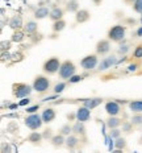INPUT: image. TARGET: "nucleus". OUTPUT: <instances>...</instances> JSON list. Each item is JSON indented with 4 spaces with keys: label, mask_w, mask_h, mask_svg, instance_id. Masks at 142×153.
<instances>
[{
    "label": "nucleus",
    "mask_w": 142,
    "mask_h": 153,
    "mask_svg": "<svg viewBox=\"0 0 142 153\" xmlns=\"http://www.w3.org/2000/svg\"><path fill=\"white\" fill-rule=\"evenodd\" d=\"M41 116H42L43 123H45V124H50V123H53V122H54V120H55L57 112H55V110H54V108H52V107H47V108H45V110L42 111V114H41Z\"/></svg>",
    "instance_id": "13"
},
{
    "label": "nucleus",
    "mask_w": 142,
    "mask_h": 153,
    "mask_svg": "<svg viewBox=\"0 0 142 153\" xmlns=\"http://www.w3.org/2000/svg\"><path fill=\"white\" fill-rule=\"evenodd\" d=\"M61 59L58 57H50L49 59H46L45 62L42 63V71L47 75H54V74H58L59 69H61Z\"/></svg>",
    "instance_id": "4"
},
{
    "label": "nucleus",
    "mask_w": 142,
    "mask_h": 153,
    "mask_svg": "<svg viewBox=\"0 0 142 153\" xmlns=\"http://www.w3.org/2000/svg\"><path fill=\"white\" fill-rule=\"evenodd\" d=\"M126 145H128V143H126V139L125 137H118V139H116L115 140V146H116V149H124L126 148Z\"/></svg>",
    "instance_id": "31"
},
{
    "label": "nucleus",
    "mask_w": 142,
    "mask_h": 153,
    "mask_svg": "<svg viewBox=\"0 0 142 153\" xmlns=\"http://www.w3.org/2000/svg\"><path fill=\"white\" fill-rule=\"evenodd\" d=\"M79 9H80V5H79L78 0H67V3H66V11L67 12L77 13Z\"/></svg>",
    "instance_id": "24"
},
{
    "label": "nucleus",
    "mask_w": 142,
    "mask_h": 153,
    "mask_svg": "<svg viewBox=\"0 0 142 153\" xmlns=\"http://www.w3.org/2000/svg\"><path fill=\"white\" fill-rule=\"evenodd\" d=\"M33 91V87L24 82H16L12 85V95L16 99H24V98H29V95Z\"/></svg>",
    "instance_id": "3"
},
{
    "label": "nucleus",
    "mask_w": 142,
    "mask_h": 153,
    "mask_svg": "<svg viewBox=\"0 0 142 153\" xmlns=\"http://www.w3.org/2000/svg\"><path fill=\"white\" fill-rule=\"evenodd\" d=\"M77 120L78 122H82V123H87L91 120V110L84 106H80L77 110Z\"/></svg>",
    "instance_id": "11"
},
{
    "label": "nucleus",
    "mask_w": 142,
    "mask_h": 153,
    "mask_svg": "<svg viewBox=\"0 0 142 153\" xmlns=\"http://www.w3.org/2000/svg\"><path fill=\"white\" fill-rule=\"evenodd\" d=\"M11 42L12 41H1V52L4 53L5 50L11 49Z\"/></svg>",
    "instance_id": "40"
},
{
    "label": "nucleus",
    "mask_w": 142,
    "mask_h": 153,
    "mask_svg": "<svg viewBox=\"0 0 142 153\" xmlns=\"http://www.w3.org/2000/svg\"><path fill=\"white\" fill-rule=\"evenodd\" d=\"M117 52H118V54H121V56H125V54L129 52V45H126V44H124V41H122V44L118 46Z\"/></svg>",
    "instance_id": "34"
},
{
    "label": "nucleus",
    "mask_w": 142,
    "mask_h": 153,
    "mask_svg": "<svg viewBox=\"0 0 142 153\" xmlns=\"http://www.w3.org/2000/svg\"><path fill=\"white\" fill-rule=\"evenodd\" d=\"M133 58H137V59L142 58V44H140V45L135 46V49L133 52Z\"/></svg>",
    "instance_id": "33"
},
{
    "label": "nucleus",
    "mask_w": 142,
    "mask_h": 153,
    "mask_svg": "<svg viewBox=\"0 0 142 153\" xmlns=\"http://www.w3.org/2000/svg\"><path fill=\"white\" fill-rule=\"evenodd\" d=\"M40 110V104H34V106H32V107H26L25 108V112L26 114H36V111H38Z\"/></svg>",
    "instance_id": "38"
},
{
    "label": "nucleus",
    "mask_w": 142,
    "mask_h": 153,
    "mask_svg": "<svg viewBox=\"0 0 142 153\" xmlns=\"http://www.w3.org/2000/svg\"><path fill=\"white\" fill-rule=\"evenodd\" d=\"M125 34H126V27L122 24H116L113 27H110L107 33V38L110 42H122L125 40Z\"/></svg>",
    "instance_id": "1"
},
{
    "label": "nucleus",
    "mask_w": 142,
    "mask_h": 153,
    "mask_svg": "<svg viewBox=\"0 0 142 153\" xmlns=\"http://www.w3.org/2000/svg\"><path fill=\"white\" fill-rule=\"evenodd\" d=\"M50 86H52V81L49 79V76H46L43 74L36 75L33 79V83H32L33 90L36 92H38V94H45V92H47Z\"/></svg>",
    "instance_id": "2"
},
{
    "label": "nucleus",
    "mask_w": 142,
    "mask_h": 153,
    "mask_svg": "<svg viewBox=\"0 0 142 153\" xmlns=\"http://www.w3.org/2000/svg\"><path fill=\"white\" fill-rule=\"evenodd\" d=\"M110 52V41L108 38H102L96 42V46H95V53L97 56H107Z\"/></svg>",
    "instance_id": "8"
},
{
    "label": "nucleus",
    "mask_w": 142,
    "mask_h": 153,
    "mask_svg": "<svg viewBox=\"0 0 142 153\" xmlns=\"http://www.w3.org/2000/svg\"><path fill=\"white\" fill-rule=\"evenodd\" d=\"M137 68H138L137 63H132V65L128 66V70H129V71H135V70H137Z\"/></svg>",
    "instance_id": "43"
},
{
    "label": "nucleus",
    "mask_w": 142,
    "mask_h": 153,
    "mask_svg": "<svg viewBox=\"0 0 142 153\" xmlns=\"http://www.w3.org/2000/svg\"><path fill=\"white\" fill-rule=\"evenodd\" d=\"M92 3H93L95 5H100L103 3V0H92Z\"/></svg>",
    "instance_id": "46"
},
{
    "label": "nucleus",
    "mask_w": 142,
    "mask_h": 153,
    "mask_svg": "<svg viewBox=\"0 0 142 153\" xmlns=\"http://www.w3.org/2000/svg\"><path fill=\"white\" fill-rule=\"evenodd\" d=\"M132 8H133L134 12H137V13L142 15V0H135L134 4L132 5Z\"/></svg>",
    "instance_id": "32"
},
{
    "label": "nucleus",
    "mask_w": 142,
    "mask_h": 153,
    "mask_svg": "<svg viewBox=\"0 0 142 153\" xmlns=\"http://www.w3.org/2000/svg\"><path fill=\"white\" fill-rule=\"evenodd\" d=\"M68 83L67 82H65V81H61V82H58L55 86H54V88H53V92H54L55 95H58V94H61V92L65 91V88H66V86H67Z\"/></svg>",
    "instance_id": "28"
},
{
    "label": "nucleus",
    "mask_w": 142,
    "mask_h": 153,
    "mask_svg": "<svg viewBox=\"0 0 142 153\" xmlns=\"http://www.w3.org/2000/svg\"><path fill=\"white\" fill-rule=\"evenodd\" d=\"M23 30L25 32V34L28 36H32V34H36L37 30H38V24H37L36 20H28L26 23L24 24Z\"/></svg>",
    "instance_id": "15"
},
{
    "label": "nucleus",
    "mask_w": 142,
    "mask_h": 153,
    "mask_svg": "<svg viewBox=\"0 0 142 153\" xmlns=\"http://www.w3.org/2000/svg\"><path fill=\"white\" fill-rule=\"evenodd\" d=\"M80 66L83 70H87V71H91V70L96 69L99 66V56L96 53L92 54H87L86 57L80 59Z\"/></svg>",
    "instance_id": "7"
},
{
    "label": "nucleus",
    "mask_w": 142,
    "mask_h": 153,
    "mask_svg": "<svg viewBox=\"0 0 142 153\" xmlns=\"http://www.w3.org/2000/svg\"><path fill=\"white\" fill-rule=\"evenodd\" d=\"M66 21L63 20H58V21H54V23H53V25H52V30L54 32V33H59V32H62L63 29H65L66 28Z\"/></svg>",
    "instance_id": "27"
},
{
    "label": "nucleus",
    "mask_w": 142,
    "mask_h": 153,
    "mask_svg": "<svg viewBox=\"0 0 142 153\" xmlns=\"http://www.w3.org/2000/svg\"><path fill=\"white\" fill-rule=\"evenodd\" d=\"M133 124L130 122H124L122 123V132H126V133H130L132 132V128H133Z\"/></svg>",
    "instance_id": "35"
},
{
    "label": "nucleus",
    "mask_w": 142,
    "mask_h": 153,
    "mask_svg": "<svg viewBox=\"0 0 142 153\" xmlns=\"http://www.w3.org/2000/svg\"><path fill=\"white\" fill-rule=\"evenodd\" d=\"M140 23H141V25H142V15H141V17H140Z\"/></svg>",
    "instance_id": "50"
},
{
    "label": "nucleus",
    "mask_w": 142,
    "mask_h": 153,
    "mask_svg": "<svg viewBox=\"0 0 142 153\" xmlns=\"http://www.w3.org/2000/svg\"><path fill=\"white\" fill-rule=\"evenodd\" d=\"M137 37H142V27H140L137 29Z\"/></svg>",
    "instance_id": "45"
},
{
    "label": "nucleus",
    "mask_w": 142,
    "mask_h": 153,
    "mask_svg": "<svg viewBox=\"0 0 142 153\" xmlns=\"http://www.w3.org/2000/svg\"><path fill=\"white\" fill-rule=\"evenodd\" d=\"M104 102L103 98H87V99H83V106L90 108V110H93V108L99 107L100 104H102Z\"/></svg>",
    "instance_id": "16"
},
{
    "label": "nucleus",
    "mask_w": 142,
    "mask_h": 153,
    "mask_svg": "<svg viewBox=\"0 0 142 153\" xmlns=\"http://www.w3.org/2000/svg\"><path fill=\"white\" fill-rule=\"evenodd\" d=\"M1 153H11V145L3 144V146H1Z\"/></svg>",
    "instance_id": "41"
},
{
    "label": "nucleus",
    "mask_w": 142,
    "mask_h": 153,
    "mask_svg": "<svg viewBox=\"0 0 142 153\" xmlns=\"http://www.w3.org/2000/svg\"><path fill=\"white\" fill-rule=\"evenodd\" d=\"M140 144L142 145V136H141V139H140Z\"/></svg>",
    "instance_id": "51"
},
{
    "label": "nucleus",
    "mask_w": 142,
    "mask_h": 153,
    "mask_svg": "<svg viewBox=\"0 0 142 153\" xmlns=\"http://www.w3.org/2000/svg\"><path fill=\"white\" fill-rule=\"evenodd\" d=\"M86 126H84V123L82 122H75L74 126H72V133H74L75 136H80V137H83V136H86Z\"/></svg>",
    "instance_id": "18"
},
{
    "label": "nucleus",
    "mask_w": 142,
    "mask_h": 153,
    "mask_svg": "<svg viewBox=\"0 0 142 153\" xmlns=\"http://www.w3.org/2000/svg\"><path fill=\"white\" fill-rule=\"evenodd\" d=\"M134 1H135V0H124L125 4H132V5L134 4Z\"/></svg>",
    "instance_id": "47"
},
{
    "label": "nucleus",
    "mask_w": 142,
    "mask_h": 153,
    "mask_svg": "<svg viewBox=\"0 0 142 153\" xmlns=\"http://www.w3.org/2000/svg\"><path fill=\"white\" fill-rule=\"evenodd\" d=\"M24 124L26 128H29L30 131H37L42 127L43 124V120H42V116L38 114H30L28 116L24 117Z\"/></svg>",
    "instance_id": "6"
},
{
    "label": "nucleus",
    "mask_w": 142,
    "mask_h": 153,
    "mask_svg": "<svg viewBox=\"0 0 142 153\" xmlns=\"http://www.w3.org/2000/svg\"><path fill=\"white\" fill-rule=\"evenodd\" d=\"M112 153H124L122 149H115V151H112Z\"/></svg>",
    "instance_id": "49"
},
{
    "label": "nucleus",
    "mask_w": 142,
    "mask_h": 153,
    "mask_svg": "<svg viewBox=\"0 0 142 153\" xmlns=\"http://www.w3.org/2000/svg\"><path fill=\"white\" fill-rule=\"evenodd\" d=\"M78 144H79V139H78V136L74 135V133L66 137V144L65 145H66V148H67L68 151H72V149H75L78 146Z\"/></svg>",
    "instance_id": "22"
},
{
    "label": "nucleus",
    "mask_w": 142,
    "mask_h": 153,
    "mask_svg": "<svg viewBox=\"0 0 142 153\" xmlns=\"http://www.w3.org/2000/svg\"><path fill=\"white\" fill-rule=\"evenodd\" d=\"M77 74V66H75V63L70 61V59H65V61L62 62L61 65V69H59L58 71V76L61 79H70L71 76H74Z\"/></svg>",
    "instance_id": "5"
},
{
    "label": "nucleus",
    "mask_w": 142,
    "mask_h": 153,
    "mask_svg": "<svg viewBox=\"0 0 142 153\" xmlns=\"http://www.w3.org/2000/svg\"><path fill=\"white\" fill-rule=\"evenodd\" d=\"M65 11L66 9H63L61 7H53L52 9H50L49 19L53 20V23H54V21H58V20H62L63 16H65Z\"/></svg>",
    "instance_id": "17"
},
{
    "label": "nucleus",
    "mask_w": 142,
    "mask_h": 153,
    "mask_svg": "<svg viewBox=\"0 0 142 153\" xmlns=\"http://www.w3.org/2000/svg\"><path fill=\"white\" fill-rule=\"evenodd\" d=\"M53 131H52V128H46L45 131H43V133H42V136H43V139H46V140H49V139H52L53 136Z\"/></svg>",
    "instance_id": "39"
},
{
    "label": "nucleus",
    "mask_w": 142,
    "mask_h": 153,
    "mask_svg": "<svg viewBox=\"0 0 142 153\" xmlns=\"http://www.w3.org/2000/svg\"><path fill=\"white\" fill-rule=\"evenodd\" d=\"M50 143H52V145L55 146V148H61V146L66 144V136L61 135V133H57V135H54L50 139Z\"/></svg>",
    "instance_id": "20"
},
{
    "label": "nucleus",
    "mask_w": 142,
    "mask_h": 153,
    "mask_svg": "<svg viewBox=\"0 0 142 153\" xmlns=\"http://www.w3.org/2000/svg\"><path fill=\"white\" fill-rule=\"evenodd\" d=\"M116 63H117V58H116L115 54H112V56H107L102 59V62H99L97 70H99V71H105V70L110 69L113 65H116Z\"/></svg>",
    "instance_id": "9"
},
{
    "label": "nucleus",
    "mask_w": 142,
    "mask_h": 153,
    "mask_svg": "<svg viewBox=\"0 0 142 153\" xmlns=\"http://www.w3.org/2000/svg\"><path fill=\"white\" fill-rule=\"evenodd\" d=\"M130 123L133 124L134 127L142 126V114H134V115H132V117H130Z\"/></svg>",
    "instance_id": "30"
},
{
    "label": "nucleus",
    "mask_w": 142,
    "mask_h": 153,
    "mask_svg": "<svg viewBox=\"0 0 142 153\" xmlns=\"http://www.w3.org/2000/svg\"><path fill=\"white\" fill-rule=\"evenodd\" d=\"M104 110L105 112L109 115V116H117V115L121 112V107H120L118 102H115V100H109L105 103L104 106Z\"/></svg>",
    "instance_id": "10"
},
{
    "label": "nucleus",
    "mask_w": 142,
    "mask_h": 153,
    "mask_svg": "<svg viewBox=\"0 0 142 153\" xmlns=\"http://www.w3.org/2000/svg\"><path fill=\"white\" fill-rule=\"evenodd\" d=\"M105 123H107V127H108L109 129H115V128H118L124 122H122L121 119H118L117 116H109Z\"/></svg>",
    "instance_id": "23"
},
{
    "label": "nucleus",
    "mask_w": 142,
    "mask_h": 153,
    "mask_svg": "<svg viewBox=\"0 0 142 153\" xmlns=\"http://www.w3.org/2000/svg\"><path fill=\"white\" fill-rule=\"evenodd\" d=\"M82 79H83V75H77L75 74L74 76H71L70 79H68L67 81V83L68 85H74V83H79V82L82 81Z\"/></svg>",
    "instance_id": "36"
},
{
    "label": "nucleus",
    "mask_w": 142,
    "mask_h": 153,
    "mask_svg": "<svg viewBox=\"0 0 142 153\" xmlns=\"http://www.w3.org/2000/svg\"><path fill=\"white\" fill-rule=\"evenodd\" d=\"M59 133L63 136H70L72 135V126H70V124H63V126L59 128Z\"/></svg>",
    "instance_id": "29"
},
{
    "label": "nucleus",
    "mask_w": 142,
    "mask_h": 153,
    "mask_svg": "<svg viewBox=\"0 0 142 153\" xmlns=\"http://www.w3.org/2000/svg\"><path fill=\"white\" fill-rule=\"evenodd\" d=\"M26 140L33 145H40L41 141L43 140V136H42V133H40V132H30L29 135H28Z\"/></svg>",
    "instance_id": "21"
},
{
    "label": "nucleus",
    "mask_w": 142,
    "mask_h": 153,
    "mask_svg": "<svg viewBox=\"0 0 142 153\" xmlns=\"http://www.w3.org/2000/svg\"><path fill=\"white\" fill-rule=\"evenodd\" d=\"M90 19H91V13L88 9L80 8L77 13H75V23L77 24H84V23H87Z\"/></svg>",
    "instance_id": "12"
},
{
    "label": "nucleus",
    "mask_w": 142,
    "mask_h": 153,
    "mask_svg": "<svg viewBox=\"0 0 142 153\" xmlns=\"http://www.w3.org/2000/svg\"><path fill=\"white\" fill-rule=\"evenodd\" d=\"M49 16H50V11H49V8L47 7L37 8L36 11H34V13H33L34 20H42V19H46V17H49Z\"/></svg>",
    "instance_id": "19"
},
{
    "label": "nucleus",
    "mask_w": 142,
    "mask_h": 153,
    "mask_svg": "<svg viewBox=\"0 0 142 153\" xmlns=\"http://www.w3.org/2000/svg\"><path fill=\"white\" fill-rule=\"evenodd\" d=\"M18 107V103H12V104H8V110H16Z\"/></svg>",
    "instance_id": "44"
},
{
    "label": "nucleus",
    "mask_w": 142,
    "mask_h": 153,
    "mask_svg": "<svg viewBox=\"0 0 142 153\" xmlns=\"http://www.w3.org/2000/svg\"><path fill=\"white\" fill-rule=\"evenodd\" d=\"M29 103H30L29 98H24V99H21L18 102V106H26V104H29Z\"/></svg>",
    "instance_id": "42"
},
{
    "label": "nucleus",
    "mask_w": 142,
    "mask_h": 153,
    "mask_svg": "<svg viewBox=\"0 0 142 153\" xmlns=\"http://www.w3.org/2000/svg\"><path fill=\"white\" fill-rule=\"evenodd\" d=\"M9 28L13 30H21L24 28V21L20 15H15L9 19Z\"/></svg>",
    "instance_id": "14"
},
{
    "label": "nucleus",
    "mask_w": 142,
    "mask_h": 153,
    "mask_svg": "<svg viewBox=\"0 0 142 153\" xmlns=\"http://www.w3.org/2000/svg\"><path fill=\"white\" fill-rule=\"evenodd\" d=\"M129 110L134 114H142V100H132L128 103Z\"/></svg>",
    "instance_id": "25"
},
{
    "label": "nucleus",
    "mask_w": 142,
    "mask_h": 153,
    "mask_svg": "<svg viewBox=\"0 0 142 153\" xmlns=\"http://www.w3.org/2000/svg\"><path fill=\"white\" fill-rule=\"evenodd\" d=\"M109 136H110V139H118V137H121V131H120L118 128H115V129H110V132H109Z\"/></svg>",
    "instance_id": "37"
},
{
    "label": "nucleus",
    "mask_w": 142,
    "mask_h": 153,
    "mask_svg": "<svg viewBox=\"0 0 142 153\" xmlns=\"http://www.w3.org/2000/svg\"><path fill=\"white\" fill-rule=\"evenodd\" d=\"M25 40V32L24 30H13L11 36V41L12 42H16V44H20Z\"/></svg>",
    "instance_id": "26"
},
{
    "label": "nucleus",
    "mask_w": 142,
    "mask_h": 153,
    "mask_svg": "<svg viewBox=\"0 0 142 153\" xmlns=\"http://www.w3.org/2000/svg\"><path fill=\"white\" fill-rule=\"evenodd\" d=\"M4 117H16V119H17V117H18V114H12V115H7V116H4Z\"/></svg>",
    "instance_id": "48"
}]
</instances>
